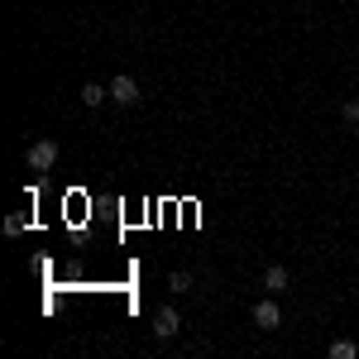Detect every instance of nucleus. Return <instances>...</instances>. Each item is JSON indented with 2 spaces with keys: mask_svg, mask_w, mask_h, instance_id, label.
Returning a JSON list of instances; mask_svg holds the SVG:
<instances>
[{
  "mask_svg": "<svg viewBox=\"0 0 359 359\" xmlns=\"http://www.w3.org/2000/svg\"><path fill=\"white\" fill-rule=\"evenodd\" d=\"M168 287H172V292H187V287H192V273H182V269H177V273L168 278Z\"/></svg>",
  "mask_w": 359,
  "mask_h": 359,
  "instance_id": "obj_9",
  "label": "nucleus"
},
{
  "mask_svg": "<svg viewBox=\"0 0 359 359\" xmlns=\"http://www.w3.org/2000/svg\"><path fill=\"white\" fill-rule=\"evenodd\" d=\"M355 144H359V125H355Z\"/></svg>",
  "mask_w": 359,
  "mask_h": 359,
  "instance_id": "obj_11",
  "label": "nucleus"
},
{
  "mask_svg": "<svg viewBox=\"0 0 359 359\" xmlns=\"http://www.w3.org/2000/svg\"><path fill=\"white\" fill-rule=\"evenodd\" d=\"M355 355H359L355 340H331V359H355Z\"/></svg>",
  "mask_w": 359,
  "mask_h": 359,
  "instance_id": "obj_8",
  "label": "nucleus"
},
{
  "mask_svg": "<svg viewBox=\"0 0 359 359\" xmlns=\"http://www.w3.org/2000/svg\"><path fill=\"white\" fill-rule=\"evenodd\" d=\"M106 96H111V86H101V82H86L82 86V101H86V106H101Z\"/></svg>",
  "mask_w": 359,
  "mask_h": 359,
  "instance_id": "obj_6",
  "label": "nucleus"
},
{
  "mask_svg": "<svg viewBox=\"0 0 359 359\" xmlns=\"http://www.w3.org/2000/svg\"><path fill=\"white\" fill-rule=\"evenodd\" d=\"M264 287H269V292H283V287H292V278H287V269H283V264H273V269L264 273Z\"/></svg>",
  "mask_w": 359,
  "mask_h": 359,
  "instance_id": "obj_5",
  "label": "nucleus"
},
{
  "mask_svg": "<svg viewBox=\"0 0 359 359\" xmlns=\"http://www.w3.org/2000/svg\"><path fill=\"white\" fill-rule=\"evenodd\" d=\"M177 326H182V321H177V311H172V306H158V311H154V331L163 335H177Z\"/></svg>",
  "mask_w": 359,
  "mask_h": 359,
  "instance_id": "obj_4",
  "label": "nucleus"
},
{
  "mask_svg": "<svg viewBox=\"0 0 359 359\" xmlns=\"http://www.w3.org/2000/svg\"><path fill=\"white\" fill-rule=\"evenodd\" d=\"M34 172H48V168L57 163V144L53 139H39V144H29V158H25Z\"/></svg>",
  "mask_w": 359,
  "mask_h": 359,
  "instance_id": "obj_1",
  "label": "nucleus"
},
{
  "mask_svg": "<svg viewBox=\"0 0 359 359\" xmlns=\"http://www.w3.org/2000/svg\"><path fill=\"white\" fill-rule=\"evenodd\" d=\"M29 230V211H15V216H5V235H25Z\"/></svg>",
  "mask_w": 359,
  "mask_h": 359,
  "instance_id": "obj_7",
  "label": "nucleus"
},
{
  "mask_svg": "<svg viewBox=\"0 0 359 359\" xmlns=\"http://www.w3.org/2000/svg\"><path fill=\"white\" fill-rule=\"evenodd\" d=\"M254 326H259V331H278V326H283L278 302H269V297H264V302H254Z\"/></svg>",
  "mask_w": 359,
  "mask_h": 359,
  "instance_id": "obj_3",
  "label": "nucleus"
},
{
  "mask_svg": "<svg viewBox=\"0 0 359 359\" xmlns=\"http://www.w3.org/2000/svg\"><path fill=\"white\" fill-rule=\"evenodd\" d=\"M340 115H345V120H350V125H359V96H350V101H345V106H340Z\"/></svg>",
  "mask_w": 359,
  "mask_h": 359,
  "instance_id": "obj_10",
  "label": "nucleus"
},
{
  "mask_svg": "<svg viewBox=\"0 0 359 359\" xmlns=\"http://www.w3.org/2000/svg\"><path fill=\"white\" fill-rule=\"evenodd\" d=\"M111 101H115V106H135V101H139V82L130 77V72H120V77L111 82Z\"/></svg>",
  "mask_w": 359,
  "mask_h": 359,
  "instance_id": "obj_2",
  "label": "nucleus"
}]
</instances>
